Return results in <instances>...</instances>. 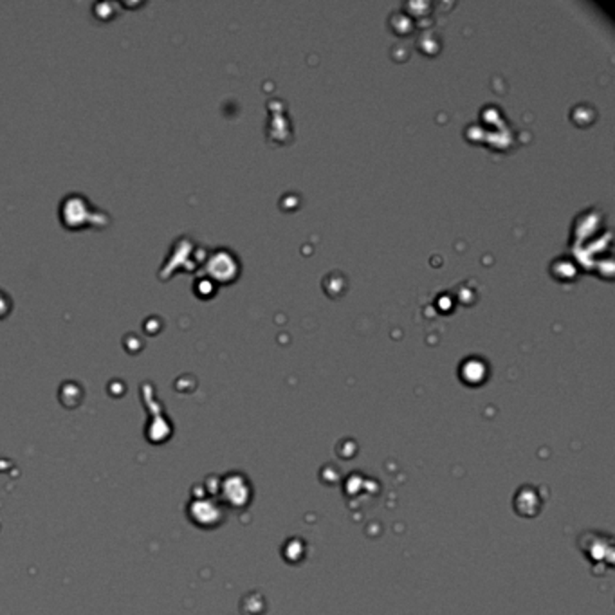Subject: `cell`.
I'll use <instances>...</instances> for the list:
<instances>
[{
	"instance_id": "obj_1",
	"label": "cell",
	"mask_w": 615,
	"mask_h": 615,
	"mask_svg": "<svg viewBox=\"0 0 615 615\" xmlns=\"http://www.w3.org/2000/svg\"><path fill=\"white\" fill-rule=\"evenodd\" d=\"M60 217H62V222L65 224V227L78 230V227L94 224L96 218L105 217V215L92 213L91 204H89L87 198L81 197V195H69V197H65L64 201H62Z\"/></svg>"
},
{
	"instance_id": "obj_2",
	"label": "cell",
	"mask_w": 615,
	"mask_h": 615,
	"mask_svg": "<svg viewBox=\"0 0 615 615\" xmlns=\"http://www.w3.org/2000/svg\"><path fill=\"white\" fill-rule=\"evenodd\" d=\"M9 309H11V300L8 298V294L0 290V317H4Z\"/></svg>"
}]
</instances>
